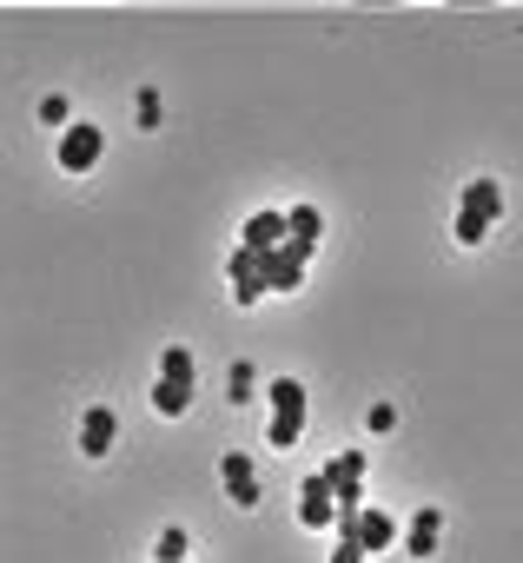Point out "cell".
I'll return each instance as SVG.
<instances>
[{
  "label": "cell",
  "mask_w": 523,
  "mask_h": 563,
  "mask_svg": "<svg viewBox=\"0 0 523 563\" xmlns=\"http://www.w3.org/2000/svg\"><path fill=\"white\" fill-rule=\"evenodd\" d=\"M153 556H159V563H186V556H192V537H186V530L173 523V530H159V543H153Z\"/></svg>",
  "instance_id": "4fadbf2b"
},
{
  "label": "cell",
  "mask_w": 523,
  "mask_h": 563,
  "mask_svg": "<svg viewBox=\"0 0 523 563\" xmlns=\"http://www.w3.org/2000/svg\"><path fill=\"white\" fill-rule=\"evenodd\" d=\"M286 239H292V212H252L238 245H252V252H279Z\"/></svg>",
  "instance_id": "52a82bcc"
},
{
  "label": "cell",
  "mask_w": 523,
  "mask_h": 563,
  "mask_svg": "<svg viewBox=\"0 0 523 563\" xmlns=\"http://www.w3.org/2000/svg\"><path fill=\"white\" fill-rule=\"evenodd\" d=\"M219 477H225V497H232L238 510L258 504V477H252V457H245V451H225V457H219Z\"/></svg>",
  "instance_id": "ba28073f"
},
{
  "label": "cell",
  "mask_w": 523,
  "mask_h": 563,
  "mask_svg": "<svg viewBox=\"0 0 523 563\" xmlns=\"http://www.w3.org/2000/svg\"><path fill=\"white\" fill-rule=\"evenodd\" d=\"M305 258H312V245H305V239H286L279 252H266V278H272V292H299Z\"/></svg>",
  "instance_id": "8992f818"
},
{
  "label": "cell",
  "mask_w": 523,
  "mask_h": 563,
  "mask_svg": "<svg viewBox=\"0 0 523 563\" xmlns=\"http://www.w3.org/2000/svg\"><path fill=\"white\" fill-rule=\"evenodd\" d=\"M450 8H483V0H450Z\"/></svg>",
  "instance_id": "d6986e66"
},
{
  "label": "cell",
  "mask_w": 523,
  "mask_h": 563,
  "mask_svg": "<svg viewBox=\"0 0 523 563\" xmlns=\"http://www.w3.org/2000/svg\"><path fill=\"white\" fill-rule=\"evenodd\" d=\"M140 126H159V93H153V87L140 93Z\"/></svg>",
  "instance_id": "ac0fdd59"
},
{
  "label": "cell",
  "mask_w": 523,
  "mask_h": 563,
  "mask_svg": "<svg viewBox=\"0 0 523 563\" xmlns=\"http://www.w3.org/2000/svg\"><path fill=\"white\" fill-rule=\"evenodd\" d=\"M299 523L305 530H338V484H332V471L299 477Z\"/></svg>",
  "instance_id": "3957f363"
},
{
  "label": "cell",
  "mask_w": 523,
  "mask_h": 563,
  "mask_svg": "<svg viewBox=\"0 0 523 563\" xmlns=\"http://www.w3.org/2000/svg\"><path fill=\"white\" fill-rule=\"evenodd\" d=\"M225 272H232V299H238V306H252L258 292H272V278H266V252H252V245H238Z\"/></svg>",
  "instance_id": "277c9868"
},
{
  "label": "cell",
  "mask_w": 523,
  "mask_h": 563,
  "mask_svg": "<svg viewBox=\"0 0 523 563\" xmlns=\"http://www.w3.org/2000/svg\"><path fill=\"white\" fill-rule=\"evenodd\" d=\"M100 126L93 120H74V126H60V166L67 173H87V166H100Z\"/></svg>",
  "instance_id": "5b68a950"
},
{
  "label": "cell",
  "mask_w": 523,
  "mask_h": 563,
  "mask_svg": "<svg viewBox=\"0 0 523 563\" xmlns=\"http://www.w3.org/2000/svg\"><path fill=\"white\" fill-rule=\"evenodd\" d=\"M371 550H365V537L358 530H338V550H332V563H365Z\"/></svg>",
  "instance_id": "9a60e30c"
},
{
  "label": "cell",
  "mask_w": 523,
  "mask_h": 563,
  "mask_svg": "<svg viewBox=\"0 0 523 563\" xmlns=\"http://www.w3.org/2000/svg\"><path fill=\"white\" fill-rule=\"evenodd\" d=\"M365 8H398V0H365Z\"/></svg>",
  "instance_id": "ffe728a7"
},
{
  "label": "cell",
  "mask_w": 523,
  "mask_h": 563,
  "mask_svg": "<svg viewBox=\"0 0 523 563\" xmlns=\"http://www.w3.org/2000/svg\"><path fill=\"white\" fill-rule=\"evenodd\" d=\"M252 391H258V372L252 365H232V405H252Z\"/></svg>",
  "instance_id": "2e32d148"
},
{
  "label": "cell",
  "mask_w": 523,
  "mask_h": 563,
  "mask_svg": "<svg viewBox=\"0 0 523 563\" xmlns=\"http://www.w3.org/2000/svg\"><path fill=\"white\" fill-rule=\"evenodd\" d=\"M319 225H325V212H319V206H292V239H305V245H312V239H319Z\"/></svg>",
  "instance_id": "5bb4252c"
},
{
  "label": "cell",
  "mask_w": 523,
  "mask_h": 563,
  "mask_svg": "<svg viewBox=\"0 0 523 563\" xmlns=\"http://www.w3.org/2000/svg\"><path fill=\"white\" fill-rule=\"evenodd\" d=\"M186 563H192V556H186Z\"/></svg>",
  "instance_id": "44dd1931"
},
{
  "label": "cell",
  "mask_w": 523,
  "mask_h": 563,
  "mask_svg": "<svg viewBox=\"0 0 523 563\" xmlns=\"http://www.w3.org/2000/svg\"><path fill=\"white\" fill-rule=\"evenodd\" d=\"M153 411H159V418H186V411H192V378L159 372V385H153Z\"/></svg>",
  "instance_id": "9c48e42d"
},
{
  "label": "cell",
  "mask_w": 523,
  "mask_h": 563,
  "mask_svg": "<svg viewBox=\"0 0 523 563\" xmlns=\"http://www.w3.org/2000/svg\"><path fill=\"white\" fill-rule=\"evenodd\" d=\"M41 120H47V126H74V120H67V100H60V93H47V100H41Z\"/></svg>",
  "instance_id": "e0dca14e"
},
{
  "label": "cell",
  "mask_w": 523,
  "mask_h": 563,
  "mask_svg": "<svg viewBox=\"0 0 523 563\" xmlns=\"http://www.w3.org/2000/svg\"><path fill=\"white\" fill-rule=\"evenodd\" d=\"M497 212H503V186L497 179H470L464 199H457V245H477Z\"/></svg>",
  "instance_id": "6da1fadb"
},
{
  "label": "cell",
  "mask_w": 523,
  "mask_h": 563,
  "mask_svg": "<svg viewBox=\"0 0 523 563\" xmlns=\"http://www.w3.org/2000/svg\"><path fill=\"white\" fill-rule=\"evenodd\" d=\"M358 537H365V550H391L398 543V523L385 517V510H358V523H352Z\"/></svg>",
  "instance_id": "7c38bea8"
},
{
  "label": "cell",
  "mask_w": 523,
  "mask_h": 563,
  "mask_svg": "<svg viewBox=\"0 0 523 563\" xmlns=\"http://www.w3.org/2000/svg\"><path fill=\"white\" fill-rule=\"evenodd\" d=\"M437 537H444V510H418V517H411L404 550H411V556H431V550H437Z\"/></svg>",
  "instance_id": "30bf717a"
},
{
  "label": "cell",
  "mask_w": 523,
  "mask_h": 563,
  "mask_svg": "<svg viewBox=\"0 0 523 563\" xmlns=\"http://www.w3.org/2000/svg\"><path fill=\"white\" fill-rule=\"evenodd\" d=\"M266 438L279 451H292L305 438V385L299 378H272V424H266Z\"/></svg>",
  "instance_id": "7a4b0ae2"
},
{
  "label": "cell",
  "mask_w": 523,
  "mask_h": 563,
  "mask_svg": "<svg viewBox=\"0 0 523 563\" xmlns=\"http://www.w3.org/2000/svg\"><path fill=\"white\" fill-rule=\"evenodd\" d=\"M107 444H113V411H107V405H93V411H87V424H80V451H87V457H100Z\"/></svg>",
  "instance_id": "8fae6325"
}]
</instances>
